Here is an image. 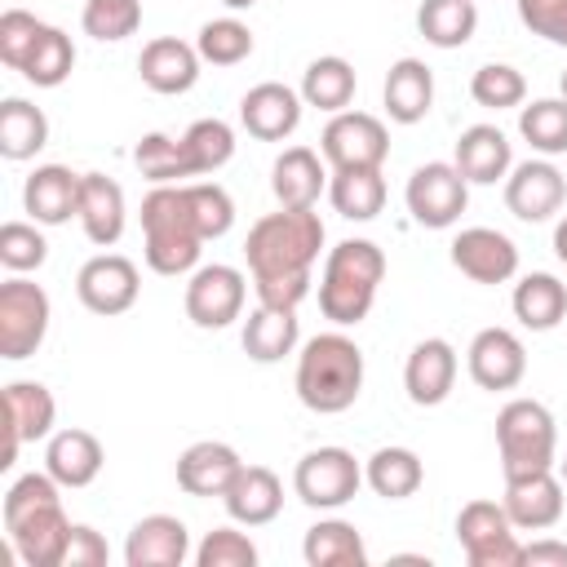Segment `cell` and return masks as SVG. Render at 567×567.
I'll return each instance as SVG.
<instances>
[{"mask_svg":"<svg viewBox=\"0 0 567 567\" xmlns=\"http://www.w3.org/2000/svg\"><path fill=\"white\" fill-rule=\"evenodd\" d=\"M363 483H368L381 501H408V496L421 492L425 465H421V456H416L412 447L390 443V447H377V452L363 461Z\"/></svg>","mask_w":567,"mask_h":567,"instance_id":"cell-32","label":"cell"},{"mask_svg":"<svg viewBox=\"0 0 567 567\" xmlns=\"http://www.w3.org/2000/svg\"><path fill=\"white\" fill-rule=\"evenodd\" d=\"M221 505H226L230 523H239V527H266L284 509V483H279V474L270 465H244L235 474V483L226 487Z\"/></svg>","mask_w":567,"mask_h":567,"instance_id":"cell-26","label":"cell"},{"mask_svg":"<svg viewBox=\"0 0 567 567\" xmlns=\"http://www.w3.org/2000/svg\"><path fill=\"white\" fill-rule=\"evenodd\" d=\"M71 527H75V523L66 518L62 501H40V505H31V509L4 514L9 549H13L27 567H62Z\"/></svg>","mask_w":567,"mask_h":567,"instance_id":"cell-11","label":"cell"},{"mask_svg":"<svg viewBox=\"0 0 567 567\" xmlns=\"http://www.w3.org/2000/svg\"><path fill=\"white\" fill-rule=\"evenodd\" d=\"M465 368L478 390H514L527 377V346L509 328H483L465 350Z\"/></svg>","mask_w":567,"mask_h":567,"instance_id":"cell-16","label":"cell"},{"mask_svg":"<svg viewBox=\"0 0 567 567\" xmlns=\"http://www.w3.org/2000/svg\"><path fill=\"white\" fill-rule=\"evenodd\" d=\"M44 27H49V22H40V18L27 13V9H4V13H0V62H4L9 71H22V62L31 58V49H35V40H40Z\"/></svg>","mask_w":567,"mask_h":567,"instance_id":"cell-48","label":"cell"},{"mask_svg":"<svg viewBox=\"0 0 567 567\" xmlns=\"http://www.w3.org/2000/svg\"><path fill=\"white\" fill-rule=\"evenodd\" d=\"M496 452L505 478L558 465V425L540 399H509L496 412Z\"/></svg>","mask_w":567,"mask_h":567,"instance_id":"cell-5","label":"cell"},{"mask_svg":"<svg viewBox=\"0 0 567 567\" xmlns=\"http://www.w3.org/2000/svg\"><path fill=\"white\" fill-rule=\"evenodd\" d=\"M133 164H137V173H142L146 182H155V186H168V182H186V177H190L182 137H168V133H146V137L133 146Z\"/></svg>","mask_w":567,"mask_h":567,"instance_id":"cell-42","label":"cell"},{"mask_svg":"<svg viewBox=\"0 0 567 567\" xmlns=\"http://www.w3.org/2000/svg\"><path fill=\"white\" fill-rule=\"evenodd\" d=\"M558 478H563V483H567V456H563V461H558Z\"/></svg>","mask_w":567,"mask_h":567,"instance_id":"cell-56","label":"cell"},{"mask_svg":"<svg viewBox=\"0 0 567 567\" xmlns=\"http://www.w3.org/2000/svg\"><path fill=\"white\" fill-rule=\"evenodd\" d=\"M514 532L501 501H470L456 514V540L470 567H523V540Z\"/></svg>","mask_w":567,"mask_h":567,"instance_id":"cell-7","label":"cell"},{"mask_svg":"<svg viewBox=\"0 0 567 567\" xmlns=\"http://www.w3.org/2000/svg\"><path fill=\"white\" fill-rule=\"evenodd\" d=\"M403 199H408V213H412L416 226H425V230H447V226L461 221V213H465V204H470V182L461 177L456 164L430 159V164L412 168Z\"/></svg>","mask_w":567,"mask_h":567,"instance_id":"cell-9","label":"cell"},{"mask_svg":"<svg viewBox=\"0 0 567 567\" xmlns=\"http://www.w3.org/2000/svg\"><path fill=\"white\" fill-rule=\"evenodd\" d=\"M509 306H514V319H518L523 328L549 332V328H558L563 315H567V284H563L558 275H549V270L523 275V279L514 284Z\"/></svg>","mask_w":567,"mask_h":567,"instance_id":"cell-31","label":"cell"},{"mask_svg":"<svg viewBox=\"0 0 567 567\" xmlns=\"http://www.w3.org/2000/svg\"><path fill=\"white\" fill-rule=\"evenodd\" d=\"M328 159L310 146H288L275 168H270V190L279 199V208H315L319 195L328 190Z\"/></svg>","mask_w":567,"mask_h":567,"instance_id":"cell-27","label":"cell"},{"mask_svg":"<svg viewBox=\"0 0 567 567\" xmlns=\"http://www.w3.org/2000/svg\"><path fill=\"white\" fill-rule=\"evenodd\" d=\"M518 133L545 159L567 155V97H536L532 106H518Z\"/></svg>","mask_w":567,"mask_h":567,"instance_id":"cell-39","label":"cell"},{"mask_svg":"<svg viewBox=\"0 0 567 567\" xmlns=\"http://www.w3.org/2000/svg\"><path fill=\"white\" fill-rule=\"evenodd\" d=\"M195 567H257V545L239 527H213L195 545Z\"/></svg>","mask_w":567,"mask_h":567,"instance_id":"cell-47","label":"cell"},{"mask_svg":"<svg viewBox=\"0 0 567 567\" xmlns=\"http://www.w3.org/2000/svg\"><path fill=\"white\" fill-rule=\"evenodd\" d=\"M319 155L328 168H381L390 155V133L368 111H337L319 133Z\"/></svg>","mask_w":567,"mask_h":567,"instance_id":"cell-12","label":"cell"},{"mask_svg":"<svg viewBox=\"0 0 567 567\" xmlns=\"http://www.w3.org/2000/svg\"><path fill=\"white\" fill-rule=\"evenodd\" d=\"M80 182L84 173H71L66 164H40L22 186V208L40 226H62L80 217Z\"/></svg>","mask_w":567,"mask_h":567,"instance_id":"cell-24","label":"cell"},{"mask_svg":"<svg viewBox=\"0 0 567 567\" xmlns=\"http://www.w3.org/2000/svg\"><path fill=\"white\" fill-rule=\"evenodd\" d=\"M416 31L434 49H461L478 31V4L474 0H421Z\"/></svg>","mask_w":567,"mask_h":567,"instance_id":"cell-38","label":"cell"},{"mask_svg":"<svg viewBox=\"0 0 567 567\" xmlns=\"http://www.w3.org/2000/svg\"><path fill=\"white\" fill-rule=\"evenodd\" d=\"M182 151H186V164H190V177H208L217 168H226L235 159V128L226 120H195L186 133H182Z\"/></svg>","mask_w":567,"mask_h":567,"instance_id":"cell-40","label":"cell"},{"mask_svg":"<svg viewBox=\"0 0 567 567\" xmlns=\"http://www.w3.org/2000/svg\"><path fill=\"white\" fill-rule=\"evenodd\" d=\"M514 4L532 35L567 49V0H514Z\"/></svg>","mask_w":567,"mask_h":567,"instance_id":"cell-50","label":"cell"},{"mask_svg":"<svg viewBox=\"0 0 567 567\" xmlns=\"http://www.w3.org/2000/svg\"><path fill=\"white\" fill-rule=\"evenodd\" d=\"M80 27H84V35H93L102 44L128 40L142 27V0H84Z\"/></svg>","mask_w":567,"mask_h":567,"instance_id":"cell-45","label":"cell"},{"mask_svg":"<svg viewBox=\"0 0 567 567\" xmlns=\"http://www.w3.org/2000/svg\"><path fill=\"white\" fill-rule=\"evenodd\" d=\"M328 199L346 221H372L385 208V177L381 168H332Z\"/></svg>","mask_w":567,"mask_h":567,"instance_id":"cell-36","label":"cell"},{"mask_svg":"<svg viewBox=\"0 0 567 567\" xmlns=\"http://www.w3.org/2000/svg\"><path fill=\"white\" fill-rule=\"evenodd\" d=\"M49 146V120L40 106H31L27 97H4L0 102V155L22 164L31 155H40Z\"/></svg>","mask_w":567,"mask_h":567,"instance_id":"cell-37","label":"cell"},{"mask_svg":"<svg viewBox=\"0 0 567 567\" xmlns=\"http://www.w3.org/2000/svg\"><path fill=\"white\" fill-rule=\"evenodd\" d=\"M359 487H363V465L346 447H315L292 470V492L310 509H341L359 496Z\"/></svg>","mask_w":567,"mask_h":567,"instance_id":"cell-8","label":"cell"},{"mask_svg":"<svg viewBox=\"0 0 567 567\" xmlns=\"http://www.w3.org/2000/svg\"><path fill=\"white\" fill-rule=\"evenodd\" d=\"M385 279V252L372 239H341L323 257L319 275V310L337 328H354L368 319L377 288Z\"/></svg>","mask_w":567,"mask_h":567,"instance_id":"cell-4","label":"cell"},{"mask_svg":"<svg viewBox=\"0 0 567 567\" xmlns=\"http://www.w3.org/2000/svg\"><path fill=\"white\" fill-rule=\"evenodd\" d=\"M186 190H190V204H195V217H199L204 239H221L235 226V199H230V190L217 186V182H186Z\"/></svg>","mask_w":567,"mask_h":567,"instance_id":"cell-49","label":"cell"},{"mask_svg":"<svg viewBox=\"0 0 567 567\" xmlns=\"http://www.w3.org/2000/svg\"><path fill=\"white\" fill-rule=\"evenodd\" d=\"M323 248V221L315 208H279L252 221L244 239L248 275L261 306L297 310L310 297V270Z\"/></svg>","mask_w":567,"mask_h":567,"instance_id":"cell-1","label":"cell"},{"mask_svg":"<svg viewBox=\"0 0 567 567\" xmlns=\"http://www.w3.org/2000/svg\"><path fill=\"white\" fill-rule=\"evenodd\" d=\"M297 337H301L297 310H275V306L257 301V310L244 319V337L239 341H244V354L252 363H279L284 354L297 350Z\"/></svg>","mask_w":567,"mask_h":567,"instance_id":"cell-33","label":"cell"},{"mask_svg":"<svg viewBox=\"0 0 567 567\" xmlns=\"http://www.w3.org/2000/svg\"><path fill=\"white\" fill-rule=\"evenodd\" d=\"M195 49H199V58L213 62V66H235V62H244V58L252 53V31H248V22H239V18H213V22L199 27Z\"/></svg>","mask_w":567,"mask_h":567,"instance_id":"cell-44","label":"cell"},{"mask_svg":"<svg viewBox=\"0 0 567 567\" xmlns=\"http://www.w3.org/2000/svg\"><path fill=\"white\" fill-rule=\"evenodd\" d=\"M558 97H567V71L558 75Z\"/></svg>","mask_w":567,"mask_h":567,"instance_id":"cell-55","label":"cell"},{"mask_svg":"<svg viewBox=\"0 0 567 567\" xmlns=\"http://www.w3.org/2000/svg\"><path fill=\"white\" fill-rule=\"evenodd\" d=\"M456 368H461V359H456L452 341H443V337L416 341L412 354H408V363H403V390H408V399L416 408H439L452 394V385H456Z\"/></svg>","mask_w":567,"mask_h":567,"instance_id":"cell-21","label":"cell"},{"mask_svg":"<svg viewBox=\"0 0 567 567\" xmlns=\"http://www.w3.org/2000/svg\"><path fill=\"white\" fill-rule=\"evenodd\" d=\"M75 71V44L62 27H44L31 58L22 62V80L35 84V89H58L66 75Z\"/></svg>","mask_w":567,"mask_h":567,"instance_id":"cell-41","label":"cell"},{"mask_svg":"<svg viewBox=\"0 0 567 567\" xmlns=\"http://www.w3.org/2000/svg\"><path fill=\"white\" fill-rule=\"evenodd\" d=\"M106 465V452H102V439L93 430H80V425H66V430H53L49 434V447H44V470L62 483V487H89Z\"/></svg>","mask_w":567,"mask_h":567,"instance_id":"cell-28","label":"cell"},{"mask_svg":"<svg viewBox=\"0 0 567 567\" xmlns=\"http://www.w3.org/2000/svg\"><path fill=\"white\" fill-rule=\"evenodd\" d=\"M470 97H474L478 106H487V111H514V106H523V97H527V80H523V71L509 66V62H483V66L470 75Z\"/></svg>","mask_w":567,"mask_h":567,"instance_id":"cell-43","label":"cell"},{"mask_svg":"<svg viewBox=\"0 0 567 567\" xmlns=\"http://www.w3.org/2000/svg\"><path fill=\"white\" fill-rule=\"evenodd\" d=\"M354 89H359L354 66H350L346 58H337V53H323V58H315V62L306 66V75H301V89H297V93H301V102H306V106L337 115V111H350Z\"/></svg>","mask_w":567,"mask_h":567,"instance_id":"cell-35","label":"cell"},{"mask_svg":"<svg viewBox=\"0 0 567 567\" xmlns=\"http://www.w3.org/2000/svg\"><path fill=\"white\" fill-rule=\"evenodd\" d=\"M186 558H195V549H190V532L182 518L146 514L128 527V540H124L128 567H182Z\"/></svg>","mask_w":567,"mask_h":567,"instance_id":"cell-22","label":"cell"},{"mask_svg":"<svg viewBox=\"0 0 567 567\" xmlns=\"http://www.w3.org/2000/svg\"><path fill=\"white\" fill-rule=\"evenodd\" d=\"M567 199V177L545 159H523L509 168L505 177V208L518 217V221H549Z\"/></svg>","mask_w":567,"mask_h":567,"instance_id":"cell-15","label":"cell"},{"mask_svg":"<svg viewBox=\"0 0 567 567\" xmlns=\"http://www.w3.org/2000/svg\"><path fill=\"white\" fill-rule=\"evenodd\" d=\"M221 4H226V9H230V13H239V9H252V4H257V0H221Z\"/></svg>","mask_w":567,"mask_h":567,"instance_id":"cell-54","label":"cell"},{"mask_svg":"<svg viewBox=\"0 0 567 567\" xmlns=\"http://www.w3.org/2000/svg\"><path fill=\"white\" fill-rule=\"evenodd\" d=\"M363 390V350L346 332H319L297 354V399L319 412L337 416L354 408Z\"/></svg>","mask_w":567,"mask_h":567,"instance_id":"cell-3","label":"cell"},{"mask_svg":"<svg viewBox=\"0 0 567 567\" xmlns=\"http://www.w3.org/2000/svg\"><path fill=\"white\" fill-rule=\"evenodd\" d=\"M44 257H49V244L40 235V221H4L0 226V261H4V270H13V275L40 270Z\"/></svg>","mask_w":567,"mask_h":567,"instance_id":"cell-46","label":"cell"},{"mask_svg":"<svg viewBox=\"0 0 567 567\" xmlns=\"http://www.w3.org/2000/svg\"><path fill=\"white\" fill-rule=\"evenodd\" d=\"M523 567H567V540H532L523 545Z\"/></svg>","mask_w":567,"mask_h":567,"instance_id":"cell-52","label":"cell"},{"mask_svg":"<svg viewBox=\"0 0 567 567\" xmlns=\"http://www.w3.org/2000/svg\"><path fill=\"white\" fill-rule=\"evenodd\" d=\"M244 470L239 452L217 439H199L177 456V487L186 496H226L235 474Z\"/></svg>","mask_w":567,"mask_h":567,"instance_id":"cell-25","label":"cell"},{"mask_svg":"<svg viewBox=\"0 0 567 567\" xmlns=\"http://www.w3.org/2000/svg\"><path fill=\"white\" fill-rule=\"evenodd\" d=\"M452 164L461 168V177H465L470 186H496V182H505L509 168H514V146H509V137H505L496 124H470V128L456 137Z\"/></svg>","mask_w":567,"mask_h":567,"instance_id":"cell-23","label":"cell"},{"mask_svg":"<svg viewBox=\"0 0 567 567\" xmlns=\"http://www.w3.org/2000/svg\"><path fill=\"white\" fill-rule=\"evenodd\" d=\"M49 319H53L49 292L22 275H9L0 284V359L9 363L31 359L49 337Z\"/></svg>","mask_w":567,"mask_h":567,"instance_id":"cell-6","label":"cell"},{"mask_svg":"<svg viewBox=\"0 0 567 567\" xmlns=\"http://www.w3.org/2000/svg\"><path fill=\"white\" fill-rule=\"evenodd\" d=\"M563 492H567V483L558 478V470L514 474V478H505L501 505L518 532H549L563 518Z\"/></svg>","mask_w":567,"mask_h":567,"instance_id":"cell-17","label":"cell"},{"mask_svg":"<svg viewBox=\"0 0 567 567\" xmlns=\"http://www.w3.org/2000/svg\"><path fill=\"white\" fill-rule=\"evenodd\" d=\"M452 266L474 284H509L518 275V248L492 226H465L452 239Z\"/></svg>","mask_w":567,"mask_h":567,"instance_id":"cell-18","label":"cell"},{"mask_svg":"<svg viewBox=\"0 0 567 567\" xmlns=\"http://www.w3.org/2000/svg\"><path fill=\"white\" fill-rule=\"evenodd\" d=\"M199 49L177 40V35H155L142 44V58H137V75L151 93H164V97H177V93H190L195 80H199Z\"/></svg>","mask_w":567,"mask_h":567,"instance_id":"cell-19","label":"cell"},{"mask_svg":"<svg viewBox=\"0 0 567 567\" xmlns=\"http://www.w3.org/2000/svg\"><path fill=\"white\" fill-rule=\"evenodd\" d=\"M137 292H142V275H137V266H133L124 252H97V257H89V261L80 266V275H75V297H80V306L93 310V315H106V319L133 310Z\"/></svg>","mask_w":567,"mask_h":567,"instance_id":"cell-13","label":"cell"},{"mask_svg":"<svg viewBox=\"0 0 567 567\" xmlns=\"http://www.w3.org/2000/svg\"><path fill=\"white\" fill-rule=\"evenodd\" d=\"M53 421H58V399L49 394V385H40V381H9L4 385V461H0V470H9L18 461L22 443L49 439Z\"/></svg>","mask_w":567,"mask_h":567,"instance_id":"cell-14","label":"cell"},{"mask_svg":"<svg viewBox=\"0 0 567 567\" xmlns=\"http://www.w3.org/2000/svg\"><path fill=\"white\" fill-rule=\"evenodd\" d=\"M301 93L279 84V80H266V84H252L244 97H239V124L257 137V142H284L297 133L301 124Z\"/></svg>","mask_w":567,"mask_h":567,"instance_id":"cell-20","label":"cell"},{"mask_svg":"<svg viewBox=\"0 0 567 567\" xmlns=\"http://www.w3.org/2000/svg\"><path fill=\"white\" fill-rule=\"evenodd\" d=\"M124 221H128V208H124L120 182L106 177V173H84V182H80V226H84L89 244H97V248L120 244Z\"/></svg>","mask_w":567,"mask_h":567,"instance_id":"cell-29","label":"cell"},{"mask_svg":"<svg viewBox=\"0 0 567 567\" xmlns=\"http://www.w3.org/2000/svg\"><path fill=\"white\" fill-rule=\"evenodd\" d=\"M381 97H385V115L394 124H421L434 106V71L421 58H399L385 71Z\"/></svg>","mask_w":567,"mask_h":567,"instance_id":"cell-30","label":"cell"},{"mask_svg":"<svg viewBox=\"0 0 567 567\" xmlns=\"http://www.w3.org/2000/svg\"><path fill=\"white\" fill-rule=\"evenodd\" d=\"M244 297H248V279L244 270L226 266V261H213V266H195L190 279H186V319L195 328H230L239 315H244Z\"/></svg>","mask_w":567,"mask_h":567,"instance_id":"cell-10","label":"cell"},{"mask_svg":"<svg viewBox=\"0 0 567 567\" xmlns=\"http://www.w3.org/2000/svg\"><path fill=\"white\" fill-rule=\"evenodd\" d=\"M554 252H558V261H567V217L554 226Z\"/></svg>","mask_w":567,"mask_h":567,"instance_id":"cell-53","label":"cell"},{"mask_svg":"<svg viewBox=\"0 0 567 567\" xmlns=\"http://www.w3.org/2000/svg\"><path fill=\"white\" fill-rule=\"evenodd\" d=\"M301 558L310 567H368V545L354 523L319 518L301 540Z\"/></svg>","mask_w":567,"mask_h":567,"instance_id":"cell-34","label":"cell"},{"mask_svg":"<svg viewBox=\"0 0 567 567\" xmlns=\"http://www.w3.org/2000/svg\"><path fill=\"white\" fill-rule=\"evenodd\" d=\"M204 230H199V217H195V204H190V190L186 182H168V186H155L146 199H142V257L155 275H190L199 266V252H204Z\"/></svg>","mask_w":567,"mask_h":567,"instance_id":"cell-2","label":"cell"},{"mask_svg":"<svg viewBox=\"0 0 567 567\" xmlns=\"http://www.w3.org/2000/svg\"><path fill=\"white\" fill-rule=\"evenodd\" d=\"M111 558L102 532H93L89 523H75L71 527V540H66V554H62V567H102Z\"/></svg>","mask_w":567,"mask_h":567,"instance_id":"cell-51","label":"cell"}]
</instances>
